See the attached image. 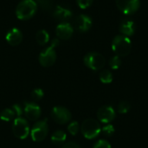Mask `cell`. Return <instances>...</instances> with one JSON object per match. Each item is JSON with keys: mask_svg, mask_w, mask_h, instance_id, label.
I'll return each mask as SVG.
<instances>
[{"mask_svg": "<svg viewBox=\"0 0 148 148\" xmlns=\"http://www.w3.org/2000/svg\"><path fill=\"white\" fill-rule=\"evenodd\" d=\"M37 10V3L35 0H23L16 8V16L20 20L32 18Z\"/></svg>", "mask_w": 148, "mask_h": 148, "instance_id": "obj_1", "label": "cell"}, {"mask_svg": "<svg viewBox=\"0 0 148 148\" xmlns=\"http://www.w3.org/2000/svg\"><path fill=\"white\" fill-rule=\"evenodd\" d=\"M132 49V43L129 37L123 35L116 36L112 42V49L120 57L127 56Z\"/></svg>", "mask_w": 148, "mask_h": 148, "instance_id": "obj_2", "label": "cell"}, {"mask_svg": "<svg viewBox=\"0 0 148 148\" xmlns=\"http://www.w3.org/2000/svg\"><path fill=\"white\" fill-rule=\"evenodd\" d=\"M59 45V39H54L49 47L46 48L39 55V62L43 67L52 66L56 60V52L55 48Z\"/></svg>", "mask_w": 148, "mask_h": 148, "instance_id": "obj_3", "label": "cell"}, {"mask_svg": "<svg viewBox=\"0 0 148 148\" xmlns=\"http://www.w3.org/2000/svg\"><path fill=\"white\" fill-rule=\"evenodd\" d=\"M81 131L86 139L93 140L96 138L101 132L100 123L95 119L85 120L81 127Z\"/></svg>", "mask_w": 148, "mask_h": 148, "instance_id": "obj_4", "label": "cell"}, {"mask_svg": "<svg viewBox=\"0 0 148 148\" xmlns=\"http://www.w3.org/2000/svg\"><path fill=\"white\" fill-rule=\"evenodd\" d=\"M84 64L92 70L97 71L101 69L106 63L104 56L98 52H90L88 53L83 59Z\"/></svg>", "mask_w": 148, "mask_h": 148, "instance_id": "obj_5", "label": "cell"}, {"mask_svg": "<svg viewBox=\"0 0 148 148\" xmlns=\"http://www.w3.org/2000/svg\"><path fill=\"white\" fill-rule=\"evenodd\" d=\"M12 131L16 138L20 140L26 139L29 134V125L26 119L23 117H16L12 124Z\"/></svg>", "mask_w": 148, "mask_h": 148, "instance_id": "obj_6", "label": "cell"}, {"mask_svg": "<svg viewBox=\"0 0 148 148\" xmlns=\"http://www.w3.org/2000/svg\"><path fill=\"white\" fill-rule=\"evenodd\" d=\"M48 131H49V127H48L47 120L45 119L43 121H38L32 127L30 132L31 139L36 142L42 141L46 138L48 134Z\"/></svg>", "mask_w": 148, "mask_h": 148, "instance_id": "obj_7", "label": "cell"}, {"mask_svg": "<svg viewBox=\"0 0 148 148\" xmlns=\"http://www.w3.org/2000/svg\"><path fill=\"white\" fill-rule=\"evenodd\" d=\"M51 117L55 122L63 125L71 120V113L66 108L57 106L51 110Z\"/></svg>", "mask_w": 148, "mask_h": 148, "instance_id": "obj_8", "label": "cell"}, {"mask_svg": "<svg viewBox=\"0 0 148 148\" xmlns=\"http://www.w3.org/2000/svg\"><path fill=\"white\" fill-rule=\"evenodd\" d=\"M140 0H116L118 9L126 15L135 13L140 8Z\"/></svg>", "mask_w": 148, "mask_h": 148, "instance_id": "obj_9", "label": "cell"}, {"mask_svg": "<svg viewBox=\"0 0 148 148\" xmlns=\"http://www.w3.org/2000/svg\"><path fill=\"white\" fill-rule=\"evenodd\" d=\"M97 118L101 123H110L115 118V111L111 106H103L98 109Z\"/></svg>", "mask_w": 148, "mask_h": 148, "instance_id": "obj_10", "label": "cell"}, {"mask_svg": "<svg viewBox=\"0 0 148 148\" xmlns=\"http://www.w3.org/2000/svg\"><path fill=\"white\" fill-rule=\"evenodd\" d=\"M23 112L29 121H37L41 115V108L35 102H26Z\"/></svg>", "mask_w": 148, "mask_h": 148, "instance_id": "obj_11", "label": "cell"}, {"mask_svg": "<svg viewBox=\"0 0 148 148\" xmlns=\"http://www.w3.org/2000/svg\"><path fill=\"white\" fill-rule=\"evenodd\" d=\"M56 33L59 39L68 40L72 36L74 33V29L70 23L67 22H63L57 25L56 29Z\"/></svg>", "mask_w": 148, "mask_h": 148, "instance_id": "obj_12", "label": "cell"}, {"mask_svg": "<svg viewBox=\"0 0 148 148\" xmlns=\"http://www.w3.org/2000/svg\"><path fill=\"white\" fill-rule=\"evenodd\" d=\"M6 42L11 45V46H17L21 43L23 41V34L22 31L17 28H12L10 29L6 36H5Z\"/></svg>", "mask_w": 148, "mask_h": 148, "instance_id": "obj_13", "label": "cell"}, {"mask_svg": "<svg viewBox=\"0 0 148 148\" xmlns=\"http://www.w3.org/2000/svg\"><path fill=\"white\" fill-rule=\"evenodd\" d=\"M75 26L81 32H86L92 27V19L88 15H79L75 20Z\"/></svg>", "mask_w": 148, "mask_h": 148, "instance_id": "obj_14", "label": "cell"}, {"mask_svg": "<svg viewBox=\"0 0 148 148\" xmlns=\"http://www.w3.org/2000/svg\"><path fill=\"white\" fill-rule=\"evenodd\" d=\"M54 16L58 19L59 21H62V23L69 20L72 16V11L63 6L57 5L55 11H54Z\"/></svg>", "mask_w": 148, "mask_h": 148, "instance_id": "obj_15", "label": "cell"}, {"mask_svg": "<svg viewBox=\"0 0 148 148\" xmlns=\"http://www.w3.org/2000/svg\"><path fill=\"white\" fill-rule=\"evenodd\" d=\"M120 31L125 36H131L135 31V23L131 20H124L120 25Z\"/></svg>", "mask_w": 148, "mask_h": 148, "instance_id": "obj_16", "label": "cell"}, {"mask_svg": "<svg viewBox=\"0 0 148 148\" xmlns=\"http://www.w3.org/2000/svg\"><path fill=\"white\" fill-rule=\"evenodd\" d=\"M66 139H67L66 133L62 130H57V131L54 132L53 134L51 135V141L56 145L64 143Z\"/></svg>", "mask_w": 148, "mask_h": 148, "instance_id": "obj_17", "label": "cell"}, {"mask_svg": "<svg viewBox=\"0 0 148 148\" xmlns=\"http://www.w3.org/2000/svg\"><path fill=\"white\" fill-rule=\"evenodd\" d=\"M36 40L37 43L41 46L47 44L49 41V35L48 31L45 29H40L36 35Z\"/></svg>", "mask_w": 148, "mask_h": 148, "instance_id": "obj_18", "label": "cell"}, {"mask_svg": "<svg viewBox=\"0 0 148 148\" xmlns=\"http://www.w3.org/2000/svg\"><path fill=\"white\" fill-rule=\"evenodd\" d=\"M16 114L12 108H5L0 114V119L3 121H10L15 118Z\"/></svg>", "mask_w": 148, "mask_h": 148, "instance_id": "obj_19", "label": "cell"}, {"mask_svg": "<svg viewBox=\"0 0 148 148\" xmlns=\"http://www.w3.org/2000/svg\"><path fill=\"white\" fill-rule=\"evenodd\" d=\"M100 80L103 83H106V84L107 83H110L113 81V74L109 70L105 69V70L101 72V74H100Z\"/></svg>", "mask_w": 148, "mask_h": 148, "instance_id": "obj_20", "label": "cell"}, {"mask_svg": "<svg viewBox=\"0 0 148 148\" xmlns=\"http://www.w3.org/2000/svg\"><path fill=\"white\" fill-rule=\"evenodd\" d=\"M130 103L126 101H121L119 104H118V107H117V109H118V112L120 114H127L129 110H130Z\"/></svg>", "mask_w": 148, "mask_h": 148, "instance_id": "obj_21", "label": "cell"}, {"mask_svg": "<svg viewBox=\"0 0 148 148\" xmlns=\"http://www.w3.org/2000/svg\"><path fill=\"white\" fill-rule=\"evenodd\" d=\"M109 66L111 69H118L121 65V60L120 58V56H114L113 57H111V59L109 60Z\"/></svg>", "mask_w": 148, "mask_h": 148, "instance_id": "obj_22", "label": "cell"}, {"mask_svg": "<svg viewBox=\"0 0 148 148\" xmlns=\"http://www.w3.org/2000/svg\"><path fill=\"white\" fill-rule=\"evenodd\" d=\"M43 90L41 88H36L31 93V98L34 101H39L43 97Z\"/></svg>", "mask_w": 148, "mask_h": 148, "instance_id": "obj_23", "label": "cell"}, {"mask_svg": "<svg viewBox=\"0 0 148 148\" xmlns=\"http://www.w3.org/2000/svg\"><path fill=\"white\" fill-rule=\"evenodd\" d=\"M79 130H80V126H79V123L77 121H72L68 126V131L72 135H76L78 134Z\"/></svg>", "mask_w": 148, "mask_h": 148, "instance_id": "obj_24", "label": "cell"}, {"mask_svg": "<svg viewBox=\"0 0 148 148\" xmlns=\"http://www.w3.org/2000/svg\"><path fill=\"white\" fill-rule=\"evenodd\" d=\"M101 132H102V134L105 135V136H112L113 134H114V126L113 125H111V124H108L107 126H104L102 128H101Z\"/></svg>", "mask_w": 148, "mask_h": 148, "instance_id": "obj_25", "label": "cell"}, {"mask_svg": "<svg viewBox=\"0 0 148 148\" xmlns=\"http://www.w3.org/2000/svg\"><path fill=\"white\" fill-rule=\"evenodd\" d=\"M36 3L39 4L43 10H49L52 7V2L50 0H37Z\"/></svg>", "mask_w": 148, "mask_h": 148, "instance_id": "obj_26", "label": "cell"}, {"mask_svg": "<svg viewBox=\"0 0 148 148\" xmlns=\"http://www.w3.org/2000/svg\"><path fill=\"white\" fill-rule=\"evenodd\" d=\"M93 148H111V145L108 141L105 140H100L95 142Z\"/></svg>", "mask_w": 148, "mask_h": 148, "instance_id": "obj_27", "label": "cell"}, {"mask_svg": "<svg viewBox=\"0 0 148 148\" xmlns=\"http://www.w3.org/2000/svg\"><path fill=\"white\" fill-rule=\"evenodd\" d=\"M93 1L94 0H76L78 6L82 10H85L88 8L89 6H91V4L93 3Z\"/></svg>", "mask_w": 148, "mask_h": 148, "instance_id": "obj_28", "label": "cell"}, {"mask_svg": "<svg viewBox=\"0 0 148 148\" xmlns=\"http://www.w3.org/2000/svg\"><path fill=\"white\" fill-rule=\"evenodd\" d=\"M12 109H13V111H14V113H15V114H16V117H22L23 109H22V108H21L20 105H18V104H14V105L12 106Z\"/></svg>", "mask_w": 148, "mask_h": 148, "instance_id": "obj_29", "label": "cell"}, {"mask_svg": "<svg viewBox=\"0 0 148 148\" xmlns=\"http://www.w3.org/2000/svg\"><path fill=\"white\" fill-rule=\"evenodd\" d=\"M61 148H81L80 146L75 143V142H73V141H70V142H68L66 144H64Z\"/></svg>", "mask_w": 148, "mask_h": 148, "instance_id": "obj_30", "label": "cell"}]
</instances>
